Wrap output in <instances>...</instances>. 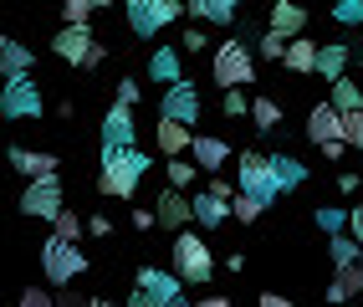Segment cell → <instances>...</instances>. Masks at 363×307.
I'll list each match as a JSON object with an SVG mask.
<instances>
[{
  "mask_svg": "<svg viewBox=\"0 0 363 307\" xmlns=\"http://www.w3.org/2000/svg\"><path fill=\"white\" fill-rule=\"evenodd\" d=\"M149 154H143L138 144L128 149H103V174H98V195L108 200H133L138 195V179L149 174Z\"/></svg>",
  "mask_w": 363,
  "mask_h": 307,
  "instance_id": "cell-1",
  "label": "cell"
},
{
  "mask_svg": "<svg viewBox=\"0 0 363 307\" xmlns=\"http://www.w3.org/2000/svg\"><path fill=\"white\" fill-rule=\"evenodd\" d=\"M169 256H174V272L184 277V281H195V287H205V281L215 277V251H210V241L205 235H195V230H174V241H169Z\"/></svg>",
  "mask_w": 363,
  "mask_h": 307,
  "instance_id": "cell-2",
  "label": "cell"
},
{
  "mask_svg": "<svg viewBox=\"0 0 363 307\" xmlns=\"http://www.w3.org/2000/svg\"><path fill=\"white\" fill-rule=\"evenodd\" d=\"M87 251L77 241H62V235H46L41 241V277L52 281V287H67V281H77L87 272Z\"/></svg>",
  "mask_w": 363,
  "mask_h": 307,
  "instance_id": "cell-3",
  "label": "cell"
},
{
  "mask_svg": "<svg viewBox=\"0 0 363 307\" xmlns=\"http://www.w3.org/2000/svg\"><path fill=\"white\" fill-rule=\"evenodd\" d=\"M210 77L220 82V87H246V82H256V52H251V41H220V46H215Z\"/></svg>",
  "mask_w": 363,
  "mask_h": 307,
  "instance_id": "cell-4",
  "label": "cell"
},
{
  "mask_svg": "<svg viewBox=\"0 0 363 307\" xmlns=\"http://www.w3.org/2000/svg\"><path fill=\"white\" fill-rule=\"evenodd\" d=\"M123 11H128V31L143 36V41H154L164 26H174L189 6L184 0H133V6H123Z\"/></svg>",
  "mask_w": 363,
  "mask_h": 307,
  "instance_id": "cell-5",
  "label": "cell"
},
{
  "mask_svg": "<svg viewBox=\"0 0 363 307\" xmlns=\"http://www.w3.org/2000/svg\"><path fill=\"white\" fill-rule=\"evenodd\" d=\"M184 287H189V281L179 272H159V267H138L133 272V292L149 302V307H179L184 302Z\"/></svg>",
  "mask_w": 363,
  "mask_h": 307,
  "instance_id": "cell-6",
  "label": "cell"
},
{
  "mask_svg": "<svg viewBox=\"0 0 363 307\" xmlns=\"http://www.w3.org/2000/svg\"><path fill=\"white\" fill-rule=\"evenodd\" d=\"M46 113V98L41 87L31 77H6V87H0V118H11V123H36V118Z\"/></svg>",
  "mask_w": 363,
  "mask_h": 307,
  "instance_id": "cell-7",
  "label": "cell"
},
{
  "mask_svg": "<svg viewBox=\"0 0 363 307\" xmlns=\"http://www.w3.org/2000/svg\"><path fill=\"white\" fill-rule=\"evenodd\" d=\"M235 179H240V190H246V195H256V200H266V205L281 195V190H277V174H272V154L240 149V159H235Z\"/></svg>",
  "mask_w": 363,
  "mask_h": 307,
  "instance_id": "cell-8",
  "label": "cell"
},
{
  "mask_svg": "<svg viewBox=\"0 0 363 307\" xmlns=\"http://www.w3.org/2000/svg\"><path fill=\"white\" fill-rule=\"evenodd\" d=\"M62 174H46V179H26V195H21V216L31 221H57L62 216Z\"/></svg>",
  "mask_w": 363,
  "mask_h": 307,
  "instance_id": "cell-9",
  "label": "cell"
},
{
  "mask_svg": "<svg viewBox=\"0 0 363 307\" xmlns=\"http://www.w3.org/2000/svg\"><path fill=\"white\" fill-rule=\"evenodd\" d=\"M200 87L195 82H174V87H164V98H159V118H179V123H200Z\"/></svg>",
  "mask_w": 363,
  "mask_h": 307,
  "instance_id": "cell-10",
  "label": "cell"
},
{
  "mask_svg": "<svg viewBox=\"0 0 363 307\" xmlns=\"http://www.w3.org/2000/svg\"><path fill=\"white\" fill-rule=\"evenodd\" d=\"M92 46H98V36H92V26H62V31L52 36V52H57L62 62H72V67H87Z\"/></svg>",
  "mask_w": 363,
  "mask_h": 307,
  "instance_id": "cell-11",
  "label": "cell"
},
{
  "mask_svg": "<svg viewBox=\"0 0 363 307\" xmlns=\"http://www.w3.org/2000/svg\"><path fill=\"white\" fill-rule=\"evenodd\" d=\"M138 138V123H133V108L128 103H113L103 113V149H128Z\"/></svg>",
  "mask_w": 363,
  "mask_h": 307,
  "instance_id": "cell-12",
  "label": "cell"
},
{
  "mask_svg": "<svg viewBox=\"0 0 363 307\" xmlns=\"http://www.w3.org/2000/svg\"><path fill=\"white\" fill-rule=\"evenodd\" d=\"M307 138H312V144H337V138H343V108H333V103H318V108H312L307 113ZM343 144H348V138H343Z\"/></svg>",
  "mask_w": 363,
  "mask_h": 307,
  "instance_id": "cell-13",
  "label": "cell"
},
{
  "mask_svg": "<svg viewBox=\"0 0 363 307\" xmlns=\"http://www.w3.org/2000/svg\"><path fill=\"white\" fill-rule=\"evenodd\" d=\"M266 31L297 41L307 31V6H297V0H272V11H266Z\"/></svg>",
  "mask_w": 363,
  "mask_h": 307,
  "instance_id": "cell-14",
  "label": "cell"
},
{
  "mask_svg": "<svg viewBox=\"0 0 363 307\" xmlns=\"http://www.w3.org/2000/svg\"><path fill=\"white\" fill-rule=\"evenodd\" d=\"M154 205H159V225H164V230H184V225H195V200H189L184 190H174V184H169V190H164Z\"/></svg>",
  "mask_w": 363,
  "mask_h": 307,
  "instance_id": "cell-15",
  "label": "cell"
},
{
  "mask_svg": "<svg viewBox=\"0 0 363 307\" xmlns=\"http://www.w3.org/2000/svg\"><path fill=\"white\" fill-rule=\"evenodd\" d=\"M154 144H159L164 159H179L189 144H195V128L179 123V118H159V123H154Z\"/></svg>",
  "mask_w": 363,
  "mask_h": 307,
  "instance_id": "cell-16",
  "label": "cell"
},
{
  "mask_svg": "<svg viewBox=\"0 0 363 307\" xmlns=\"http://www.w3.org/2000/svg\"><path fill=\"white\" fill-rule=\"evenodd\" d=\"M189 154H195L200 174H220V169H225V159H230V144H225V138H215V133H195Z\"/></svg>",
  "mask_w": 363,
  "mask_h": 307,
  "instance_id": "cell-17",
  "label": "cell"
},
{
  "mask_svg": "<svg viewBox=\"0 0 363 307\" xmlns=\"http://www.w3.org/2000/svg\"><path fill=\"white\" fill-rule=\"evenodd\" d=\"M358 292H363V256H358V262H348V267H333L328 302H337V307H343V302H353Z\"/></svg>",
  "mask_w": 363,
  "mask_h": 307,
  "instance_id": "cell-18",
  "label": "cell"
},
{
  "mask_svg": "<svg viewBox=\"0 0 363 307\" xmlns=\"http://www.w3.org/2000/svg\"><path fill=\"white\" fill-rule=\"evenodd\" d=\"M195 21H210V26H235L240 21V0H184Z\"/></svg>",
  "mask_w": 363,
  "mask_h": 307,
  "instance_id": "cell-19",
  "label": "cell"
},
{
  "mask_svg": "<svg viewBox=\"0 0 363 307\" xmlns=\"http://www.w3.org/2000/svg\"><path fill=\"white\" fill-rule=\"evenodd\" d=\"M11 164H16V169L26 174V179H46V174H57V164H62V159H57V154H46V149H21V144H16V149H11Z\"/></svg>",
  "mask_w": 363,
  "mask_h": 307,
  "instance_id": "cell-20",
  "label": "cell"
},
{
  "mask_svg": "<svg viewBox=\"0 0 363 307\" xmlns=\"http://www.w3.org/2000/svg\"><path fill=\"white\" fill-rule=\"evenodd\" d=\"M149 77H154V82H164V87L184 82V67H179V46H154V52H149Z\"/></svg>",
  "mask_w": 363,
  "mask_h": 307,
  "instance_id": "cell-21",
  "label": "cell"
},
{
  "mask_svg": "<svg viewBox=\"0 0 363 307\" xmlns=\"http://www.w3.org/2000/svg\"><path fill=\"white\" fill-rule=\"evenodd\" d=\"M189 200H195V225L215 230V225H225V221H230V200H220L215 190H200V195H189Z\"/></svg>",
  "mask_w": 363,
  "mask_h": 307,
  "instance_id": "cell-22",
  "label": "cell"
},
{
  "mask_svg": "<svg viewBox=\"0 0 363 307\" xmlns=\"http://www.w3.org/2000/svg\"><path fill=\"white\" fill-rule=\"evenodd\" d=\"M272 174H277V190L292 195V190H302V184H307V164H302L297 154H272Z\"/></svg>",
  "mask_w": 363,
  "mask_h": 307,
  "instance_id": "cell-23",
  "label": "cell"
},
{
  "mask_svg": "<svg viewBox=\"0 0 363 307\" xmlns=\"http://www.w3.org/2000/svg\"><path fill=\"white\" fill-rule=\"evenodd\" d=\"M0 77H31V46L26 41H0Z\"/></svg>",
  "mask_w": 363,
  "mask_h": 307,
  "instance_id": "cell-24",
  "label": "cell"
},
{
  "mask_svg": "<svg viewBox=\"0 0 363 307\" xmlns=\"http://www.w3.org/2000/svg\"><path fill=\"white\" fill-rule=\"evenodd\" d=\"M318 77H323V82L348 77V46H343V41H323V46H318Z\"/></svg>",
  "mask_w": 363,
  "mask_h": 307,
  "instance_id": "cell-25",
  "label": "cell"
},
{
  "mask_svg": "<svg viewBox=\"0 0 363 307\" xmlns=\"http://www.w3.org/2000/svg\"><path fill=\"white\" fill-rule=\"evenodd\" d=\"M281 67H286V72H297V77L318 72V41H307V36L286 41V57H281Z\"/></svg>",
  "mask_w": 363,
  "mask_h": 307,
  "instance_id": "cell-26",
  "label": "cell"
},
{
  "mask_svg": "<svg viewBox=\"0 0 363 307\" xmlns=\"http://www.w3.org/2000/svg\"><path fill=\"white\" fill-rule=\"evenodd\" d=\"M328 103H333V108H343V113L363 108V82H353V77H337V82H328Z\"/></svg>",
  "mask_w": 363,
  "mask_h": 307,
  "instance_id": "cell-27",
  "label": "cell"
},
{
  "mask_svg": "<svg viewBox=\"0 0 363 307\" xmlns=\"http://www.w3.org/2000/svg\"><path fill=\"white\" fill-rule=\"evenodd\" d=\"M328 256H333V267H348V262H358V256H363V241H358V235L348 230H337V235H328Z\"/></svg>",
  "mask_w": 363,
  "mask_h": 307,
  "instance_id": "cell-28",
  "label": "cell"
},
{
  "mask_svg": "<svg viewBox=\"0 0 363 307\" xmlns=\"http://www.w3.org/2000/svg\"><path fill=\"white\" fill-rule=\"evenodd\" d=\"M251 123L261 133H277L281 128V103L277 98H251Z\"/></svg>",
  "mask_w": 363,
  "mask_h": 307,
  "instance_id": "cell-29",
  "label": "cell"
},
{
  "mask_svg": "<svg viewBox=\"0 0 363 307\" xmlns=\"http://www.w3.org/2000/svg\"><path fill=\"white\" fill-rule=\"evenodd\" d=\"M195 169H200V164H189V159L179 154V159H169V164H164V179L174 184V190H189V184H195Z\"/></svg>",
  "mask_w": 363,
  "mask_h": 307,
  "instance_id": "cell-30",
  "label": "cell"
},
{
  "mask_svg": "<svg viewBox=\"0 0 363 307\" xmlns=\"http://www.w3.org/2000/svg\"><path fill=\"white\" fill-rule=\"evenodd\" d=\"M82 230H87V221L77 216V210H62V216L52 221V235H62V241H82Z\"/></svg>",
  "mask_w": 363,
  "mask_h": 307,
  "instance_id": "cell-31",
  "label": "cell"
},
{
  "mask_svg": "<svg viewBox=\"0 0 363 307\" xmlns=\"http://www.w3.org/2000/svg\"><path fill=\"white\" fill-rule=\"evenodd\" d=\"M261 210H266V200H256V195L240 190V195H235V205H230V216H235L240 225H256V221H261Z\"/></svg>",
  "mask_w": 363,
  "mask_h": 307,
  "instance_id": "cell-32",
  "label": "cell"
},
{
  "mask_svg": "<svg viewBox=\"0 0 363 307\" xmlns=\"http://www.w3.org/2000/svg\"><path fill=\"white\" fill-rule=\"evenodd\" d=\"M92 11H98L92 0H62V26H87Z\"/></svg>",
  "mask_w": 363,
  "mask_h": 307,
  "instance_id": "cell-33",
  "label": "cell"
},
{
  "mask_svg": "<svg viewBox=\"0 0 363 307\" xmlns=\"http://www.w3.org/2000/svg\"><path fill=\"white\" fill-rule=\"evenodd\" d=\"M220 113H225V118H251V98H246V87H225Z\"/></svg>",
  "mask_w": 363,
  "mask_h": 307,
  "instance_id": "cell-34",
  "label": "cell"
},
{
  "mask_svg": "<svg viewBox=\"0 0 363 307\" xmlns=\"http://www.w3.org/2000/svg\"><path fill=\"white\" fill-rule=\"evenodd\" d=\"M318 230H323V235L348 230V210H337V205H318Z\"/></svg>",
  "mask_w": 363,
  "mask_h": 307,
  "instance_id": "cell-35",
  "label": "cell"
},
{
  "mask_svg": "<svg viewBox=\"0 0 363 307\" xmlns=\"http://www.w3.org/2000/svg\"><path fill=\"white\" fill-rule=\"evenodd\" d=\"M333 21L337 26H363V0H333Z\"/></svg>",
  "mask_w": 363,
  "mask_h": 307,
  "instance_id": "cell-36",
  "label": "cell"
},
{
  "mask_svg": "<svg viewBox=\"0 0 363 307\" xmlns=\"http://www.w3.org/2000/svg\"><path fill=\"white\" fill-rule=\"evenodd\" d=\"M179 52H184V57H200V52H210V36H205L200 26H184V31H179Z\"/></svg>",
  "mask_w": 363,
  "mask_h": 307,
  "instance_id": "cell-37",
  "label": "cell"
},
{
  "mask_svg": "<svg viewBox=\"0 0 363 307\" xmlns=\"http://www.w3.org/2000/svg\"><path fill=\"white\" fill-rule=\"evenodd\" d=\"M343 138H348V149H363V108L343 113Z\"/></svg>",
  "mask_w": 363,
  "mask_h": 307,
  "instance_id": "cell-38",
  "label": "cell"
},
{
  "mask_svg": "<svg viewBox=\"0 0 363 307\" xmlns=\"http://www.w3.org/2000/svg\"><path fill=\"white\" fill-rule=\"evenodd\" d=\"M16 307H57V292L52 287H26Z\"/></svg>",
  "mask_w": 363,
  "mask_h": 307,
  "instance_id": "cell-39",
  "label": "cell"
},
{
  "mask_svg": "<svg viewBox=\"0 0 363 307\" xmlns=\"http://www.w3.org/2000/svg\"><path fill=\"white\" fill-rule=\"evenodd\" d=\"M261 57H266V62H281V57H286V36L266 31V36H261Z\"/></svg>",
  "mask_w": 363,
  "mask_h": 307,
  "instance_id": "cell-40",
  "label": "cell"
},
{
  "mask_svg": "<svg viewBox=\"0 0 363 307\" xmlns=\"http://www.w3.org/2000/svg\"><path fill=\"white\" fill-rule=\"evenodd\" d=\"M92 297H82V292H72V281L67 287H57V307H87Z\"/></svg>",
  "mask_w": 363,
  "mask_h": 307,
  "instance_id": "cell-41",
  "label": "cell"
},
{
  "mask_svg": "<svg viewBox=\"0 0 363 307\" xmlns=\"http://www.w3.org/2000/svg\"><path fill=\"white\" fill-rule=\"evenodd\" d=\"M205 190H215V195H220V200H235L240 190H235V184L230 179H220V174H210V184H205Z\"/></svg>",
  "mask_w": 363,
  "mask_h": 307,
  "instance_id": "cell-42",
  "label": "cell"
},
{
  "mask_svg": "<svg viewBox=\"0 0 363 307\" xmlns=\"http://www.w3.org/2000/svg\"><path fill=\"white\" fill-rule=\"evenodd\" d=\"M87 235H98V241H103V235H113V221H108V216H87Z\"/></svg>",
  "mask_w": 363,
  "mask_h": 307,
  "instance_id": "cell-43",
  "label": "cell"
},
{
  "mask_svg": "<svg viewBox=\"0 0 363 307\" xmlns=\"http://www.w3.org/2000/svg\"><path fill=\"white\" fill-rule=\"evenodd\" d=\"M159 225V210H133V230H154Z\"/></svg>",
  "mask_w": 363,
  "mask_h": 307,
  "instance_id": "cell-44",
  "label": "cell"
},
{
  "mask_svg": "<svg viewBox=\"0 0 363 307\" xmlns=\"http://www.w3.org/2000/svg\"><path fill=\"white\" fill-rule=\"evenodd\" d=\"M118 103H128V108L138 103V82H133V77H123V82H118Z\"/></svg>",
  "mask_w": 363,
  "mask_h": 307,
  "instance_id": "cell-45",
  "label": "cell"
},
{
  "mask_svg": "<svg viewBox=\"0 0 363 307\" xmlns=\"http://www.w3.org/2000/svg\"><path fill=\"white\" fill-rule=\"evenodd\" d=\"M256 307H297V302H292V297H281V292H261Z\"/></svg>",
  "mask_w": 363,
  "mask_h": 307,
  "instance_id": "cell-46",
  "label": "cell"
},
{
  "mask_svg": "<svg viewBox=\"0 0 363 307\" xmlns=\"http://www.w3.org/2000/svg\"><path fill=\"white\" fill-rule=\"evenodd\" d=\"M103 62H108V46L98 41V46H92V57H87V67H82V72H98V67H103Z\"/></svg>",
  "mask_w": 363,
  "mask_h": 307,
  "instance_id": "cell-47",
  "label": "cell"
},
{
  "mask_svg": "<svg viewBox=\"0 0 363 307\" xmlns=\"http://www.w3.org/2000/svg\"><path fill=\"white\" fill-rule=\"evenodd\" d=\"M348 230H353L358 241H363V205H353V210H348Z\"/></svg>",
  "mask_w": 363,
  "mask_h": 307,
  "instance_id": "cell-48",
  "label": "cell"
},
{
  "mask_svg": "<svg viewBox=\"0 0 363 307\" xmlns=\"http://www.w3.org/2000/svg\"><path fill=\"white\" fill-rule=\"evenodd\" d=\"M337 190H343V195H358V174H337Z\"/></svg>",
  "mask_w": 363,
  "mask_h": 307,
  "instance_id": "cell-49",
  "label": "cell"
},
{
  "mask_svg": "<svg viewBox=\"0 0 363 307\" xmlns=\"http://www.w3.org/2000/svg\"><path fill=\"white\" fill-rule=\"evenodd\" d=\"M195 307H230V297H200Z\"/></svg>",
  "mask_w": 363,
  "mask_h": 307,
  "instance_id": "cell-50",
  "label": "cell"
},
{
  "mask_svg": "<svg viewBox=\"0 0 363 307\" xmlns=\"http://www.w3.org/2000/svg\"><path fill=\"white\" fill-rule=\"evenodd\" d=\"M87 307H123V302H113V297H92Z\"/></svg>",
  "mask_w": 363,
  "mask_h": 307,
  "instance_id": "cell-51",
  "label": "cell"
},
{
  "mask_svg": "<svg viewBox=\"0 0 363 307\" xmlns=\"http://www.w3.org/2000/svg\"><path fill=\"white\" fill-rule=\"evenodd\" d=\"M123 307H149V302H143V297H138V292H133V297H128V302H123Z\"/></svg>",
  "mask_w": 363,
  "mask_h": 307,
  "instance_id": "cell-52",
  "label": "cell"
},
{
  "mask_svg": "<svg viewBox=\"0 0 363 307\" xmlns=\"http://www.w3.org/2000/svg\"><path fill=\"white\" fill-rule=\"evenodd\" d=\"M92 6H98V11H103V6H113V0H92Z\"/></svg>",
  "mask_w": 363,
  "mask_h": 307,
  "instance_id": "cell-53",
  "label": "cell"
},
{
  "mask_svg": "<svg viewBox=\"0 0 363 307\" xmlns=\"http://www.w3.org/2000/svg\"><path fill=\"white\" fill-rule=\"evenodd\" d=\"M118 6H133V0H118Z\"/></svg>",
  "mask_w": 363,
  "mask_h": 307,
  "instance_id": "cell-54",
  "label": "cell"
},
{
  "mask_svg": "<svg viewBox=\"0 0 363 307\" xmlns=\"http://www.w3.org/2000/svg\"><path fill=\"white\" fill-rule=\"evenodd\" d=\"M179 307H195V302H179Z\"/></svg>",
  "mask_w": 363,
  "mask_h": 307,
  "instance_id": "cell-55",
  "label": "cell"
},
{
  "mask_svg": "<svg viewBox=\"0 0 363 307\" xmlns=\"http://www.w3.org/2000/svg\"><path fill=\"white\" fill-rule=\"evenodd\" d=\"M358 159H363V149H358Z\"/></svg>",
  "mask_w": 363,
  "mask_h": 307,
  "instance_id": "cell-56",
  "label": "cell"
},
{
  "mask_svg": "<svg viewBox=\"0 0 363 307\" xmlns=\"http://www.w3.org/2000/svg\"><path fill=\"white\" fill-rule=\"evenodd\" d=\"M343 307H348V302H343Z\"/></svg>",
  "mask_w": 363,
  "mask_h": 307,
  "instance_id": "cell-57",
  "label": "cell"
}]
</instances>
